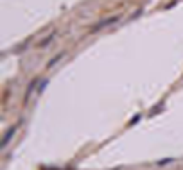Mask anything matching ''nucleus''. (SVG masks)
<instances>
[]
</instances>
